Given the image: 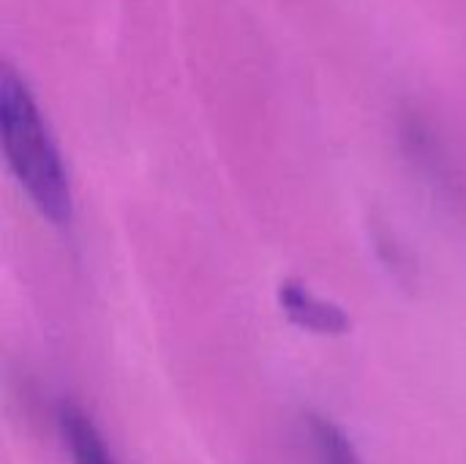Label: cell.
<instances>
[{
  "label": "cell",
  "mask_w": 466,
  "mask_h": 464,
  "mask_svg": "<svg viewBox=\"0 0 466 464\" xmlns=\"http://www.w3.org/2000/svg\"><path fill=\"white\" fill-rule=\"evenodd\" d=\"M314 464H366L347 432L325 416H311L309 421Z\"/></svg>",
  "instance_id": "cell-4"
},
{
  "label": "cell",
  "mask_w": 466,
  "mask_h": 464,
  "mask_svg": "<svg viewBox=\"0 0 466 464\" xmlns=\"http://www.w3.org/2000/svg\"><path fill=\"white\" fill-rule=\"evenodd\" d=\"M0 131L5 161L38 216L55 227L71 224L74 194L57 142L33 93L8 66L0 79Z\"/></svg>",
  "instance_id": "cell-1"
},
{
  "label": "cell",
  "mask_w": 466,
  "mask_h": 464,
  "mask_svg": "<svg viewBox=\"0 0 466 464\" xmlns=\"http://www.w3.org/2000/svg\"><path fill=\"white\" fill-rule=\"evenodd\" d=\"M279 306L292 325L317 336H344L352 328V320L344 312V306L319 298L300 279H284L279 284Z\"/></svg>",
  "instance_id": "cell-2"
},
{
  "label": "cell",
  "mask_w": 466,
  "mask_h": 464,
  "mask_svg": "<svg viewBox=\"0 0 466 464\" xmlns=\"http://www.w3.org/2000/svg\"><path fill=\"white\" fill-rule=\"evenodd\" d=\"M57 427L63 446L68 449L71 464H117L106 449L104 435L98 432L90 413H85L76 402H60Z\"/></svg>",
  "instance_id": "cell-3"
}]
</instances>
